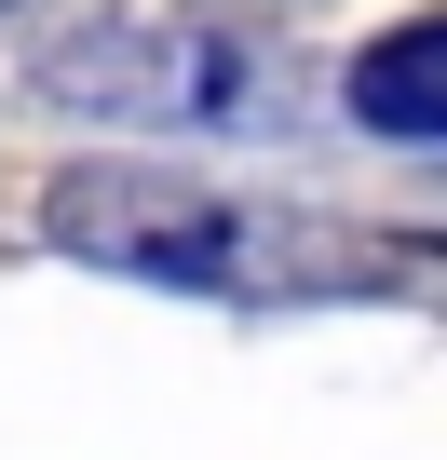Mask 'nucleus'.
Returning <instances> with one entry per match:
<instances>
[{
    "mask_svg": "<svg viewBox=\"0 0 447 460\" xmlns=\"http://www.w3.org/2000/svg\"><path fill=\"white\" fill-rule=\"evenodd\" d=\"M353 122L366 136H447V28H393V41H366L353 55Z\"/></svg>",
    "mask_w": 447,
    "mask_h": 460,
    "instance_id": "3",
    "label": "nucleus"
},
{
    "mask_svg": "<svg viewBox=\"0 0 447 460\" xmlns=\"http://www.w3.org/2000/svg\"><path fill=\"white\" fill-rule=\"evenodd\" d=\"M258 55L231 41H176V28H82L55 55V95H109V109H149V122H217V109H245Z\"/></svg>",
    "mask_w": 447,
    "mask_h": 460,
    "instance_id": "2",
    "label": "nucleus"
},
{
    "mask_svg": "<svg viewBox=\"0 0 447 460\" xmlns=\"http://www.w3.org/2000/svg\"><path fill=\"white\" fill-rule=\"evenodd\" d=\"M0 14H14V0H0Z\"/></svg>",
    "mask_w": 447,
    "mask_h": 460,
    "instance_id": "4",
    "label": "nucleus"
},
{
    "mask_svg": "<svg viewBox=\"0 0 447 460\" xmlns=\"http://www.w3.org/2000/svg\"><path fill=\"white\" fill-rule=\"evenodd\" d=\"M55 244L122 258L149 285H231L258 258V217L217 203V190H190V176H68L55 190Z\"/></svg>",
    "mask_w": 447,
    "mask_h": 460,
    "instance_id": "1",
    "label": "nucleus"
}]
</instances>
